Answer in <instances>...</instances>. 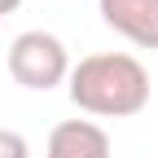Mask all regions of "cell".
<instances>
[{
    "mask_svg": "<svg viewBox=\"0 0 158 158\" xmlns=\"http://www.w3.org/2000/svg\"><path fill=\"white\" fill-rule=\"evenodd\" d=\"M70 101L97 118H127L149 106V70L132 53H92L70 66Z\"/></svg>",
    "mask_w": 158,
    "mask_h": 158,
    "instance_id": "cell-1",
    "label": "cell"
},
{
    "mask_svg": "<svg viewBox=\"0 0 158 158\" xmlns=\"http://www.w3.org/2000/svg\"><path fill=\"white\" fill-rule=\"evenodd\" d=\"M9 75L31 92H48L62 79H70V57L66 44L53 31H22L9 44Z\"/></svg>",
    "mask_w": 158,
    "mask_h": 158,
    "instance_id": "cell-2",
    "label": "cell"
},
{
    "mask_svg": "<svg viewBox=\"0 0 158 158\" xmlns=\"http://www.w3.org/2000/svg\"><path fill=\"white\" fill-rule=\"evenodd\" d=\"M97 9L101 22L136 48H158V0H97Z\"/></svg>",
    "mask_w": 158,
    "mask_h": 158,
    "instance_id": "cell-3",
    "label": "cell"
},
{
    "mask_svg": "<svg viewBox=\"0 0 158 158\" xmlns=\"http://www.w3.org/2000/svg\"><path fill=\"white\" fill-rule=\"evenodd\" d=\"M44 158H110V136L92 118H66L48 132Z\"/></svg>",
    "mask_w": 158,
    "mask_h": 158,
    "instance_id": "cell-4",
    "label": "cell"
},
{
    "mask_svg": "<svg viewBox=\"0 0 158 158\" xmlns=\"http://www.w3.org/2000/svg\"><path fill=\"white\" fill-rule=\"evenodd\" d=\"M0 158H31L27 136H22V132H9V127H0Z\"/></svg>",
    "mask_w": 158,
    "mask_h": 158,
    "instance_id": "cell-5",
    "label": "cell"
},
{
    "mask_svg": "<svg viewBox=\"0 0 158 158\" xmlns=\"http://www.w3.org/2000/svg\"><path fill=\"white\" fill-rule=\"evenodd\" d=\"M13 9H22V0H0V18H5V13H13Z\"/></svg>",
    "mask_w": 158,
    "mask_h": 158,
    "instance_id": "cell-6",
    "label": "cell"
}]
</instances>
